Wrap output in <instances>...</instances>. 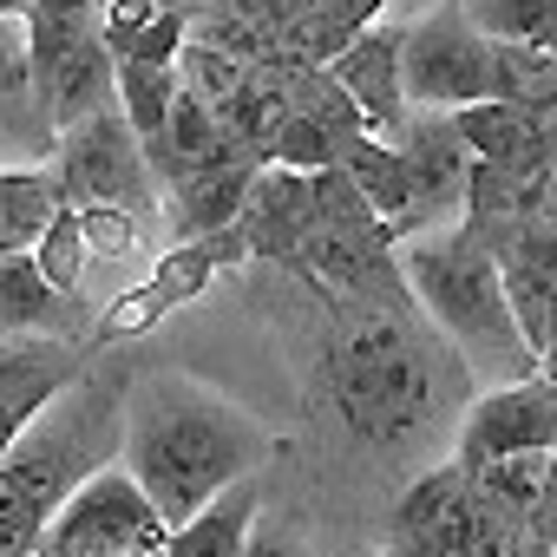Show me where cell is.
Wrapping results in <instances>:
<instances>
[{"mask_svg":"<svg viewBox=\"0 0 557 557\" xmlns=\"http://www.w3.org/2000/svg\"><path fill=\"white\" fill-rule=\"evenodd\" d=\"M164 537H171V518L151 505V492L125 466H99L40 524L34 557H112V550H151V557H164Z\"/></svg>","mask_w":557,"mask_h":557,"instance_id":"5b68a950","label":"cell"},{"mask_svg":"<svg viewBox=\"0 0 557 557\" xmlns=\"http://www.w3.org/2000/svg\"><path fill=\"white\" fill-rule=\"evenodd\" d=\"M0 335H79L86 342L79 296L47 283V269L34 262V249L0 256Z\"/></svg>","mask_w":557,"mask_h":557,"instance_id":"9a60e30c","label":"cell"},{"mask_svg":"<svg viewBox=\"0 0 557 557\" xmlns=\"http://www.w3.org/2000/svg\"><path fill=\"white\" fill-rule=\"evenodd\" d=\"M236 262H249V243H243V230H236V223H230V230H216V236H190V243L164 249V256H158V269L145 275L138 289H125L119 302H106V309L92 315L86 342H92V348H106V342H125V335L158 329L171 309L197 302V296L216 283V269H236Z\"/></svg>","mask_w":557,"mask_h":557,"instance_id":"9c48e42d","label":"cell"},{"mask_svg":"<svg viewBox=\"0 0 557 557\" xmlns=\"http://www.w3.org/2000/svg\"><path fill=\"white\" fill-rule=\"evenodd\" d=\"M99 40H106L112 60H158V66H171L177 47L190 40V14H177V8H151L145 21H112L106 14Z\"/></svg>","mask_w":557,"mask_h":557,"instance_id":"d4e9b609","label":"cell"},{"mask_svg":"<svg viewBox=\"0 0 557 557\" xmlns=\"http://www.w3.org/2000/svg\"><path fill=\"white\" fill-rule=\"evenodd\" d=\"M112 557H151V550H112Z\"/></svg>","mask_w":557,"mask_h":557,"instance_id":"d590c367","label":"cell"},{"mask_svg":"<svg viewBox=\"0 0 557 557\" xmlns=\"http://www.w3.org/2000/svg\"><path fill=\"white\" fill-rule=\"evenodd\" d=\"M34 92V66H27V21H0V99Z\"/></svg>","mask_w":557,"mask_h":557,"instance_id":"1f68e13d","label":"cell"},{"mask_svg":"<svg viewBox=\"0 0 557 557\" xmlns=\"http://www.w3.org/2000/svg\"><path fill=\"white\" fill-rule=\"evenodd\" d=\"M511 544H518V524L479 492V485H466L459 492V505L433 524V537H426V550H440V557H511Z\"/></svg>","mask_w":557,"mask_h":557,"instance_id":"ffe728a7","label":"cell"},{"mask_svg":"<svg viewBox=\"0 0 557 557\" xmlns=\"http://www.w3.org/2000/svg\"><path fill=\"white\" fill-rule=\"evenodd\" d=\"M550 459L557 453H511V459H492L472 472V485L518 524V518H537L544 498H550Z\"/></svg>","mask_w":557,"mask_h":557,"instance_id":"cb8c5ba5","label":"cell"},{"mask_svg":"<svg viewBox=\"0 0 557 557\" xmlns=\"http://www.w3.org/2000/svg\"><path fill=\"white\" fill-rule=\"evenodd\" d=\"M171 92H177V66H158V60H119V112H125L132 138L145 145V158L164 151Z\"/></svg>","mask_w":557,"mask_h":557,"instance_id":"44dd1931","label":"cell"},{"mask_svg":"<svg viewBox=\"0 0 557 557\" xmlns=\"http://www.w3.org/2000/svg\"><path fill=\"white\" fill-rule=\"evenodd\" d=\"M92 361V342L79 335H8L0 342V453H8L27 420L86 374Z\"/></svg>","mask_w":557,"mask_h":557,"instance_id":"8fae6325","label":"cell"},{"mask_svg":"<svg viewBox=\"0 0 557 557\" xmlns=\"http://www.w3.org/2000/svg\"><path fill=\"white\" fill-rule=\"evenodd\" d=\"M511 453H557V387L524 374V381H498L472 400L466 426H459V466L479 472L492 459Z\"/></svg>","mask_w":557,"mask_h":557,"instance_id":"30bf717a","label":"cell"},{"mask_svg":"<svg viewBox=\"0 0 557 557\" xmlns=\"http://www.w3.org/2000/svg\"><path fill=\"white\" fill-rule=\"evenodd\" d=\"M158 8H177V14H190V0H158Z\"/></svg>","mask_w":557,"mask_h":557,"instance_id":"e575fe53","label":"cell"},{"mask_svg":"<svg viewBox=\"0 0 557 557\" xmlns=\"http://www.w3.org/2000/svg\"><path fill=\"white\" fill-rule=\"evenodd\" d=\"M400 92L426 112H459L498 99V40H485L459 0L400 27Z\"/></svg>","mask_w":557,"mask_h":557,"instance_id":"8992f818","label":"cell"},{"mask_svg":"<svg viewBox=\"0 0 557 557\" xmlns=\"http://www.w3.org/2000/svg\"><path fill=\"white\" fill-rule=\"evenodd\" d=\"M243 557H309V550H296V544H289L283 531H249Z\"/></svg>","mask_w":557,"mask_h":557,"instance_id":"d6a6232c","label":"cell"},{"mask_svg":"<svg viewBox=\"0 0 557 557\" xmlns=\"http://www.w3.org/2000/svg\"><path fill=\"white\" fill-rule=\"evenodd\" d=\"M387 557H440V550H426V544H387Z\"/></svg>","mask_w":557,"mask_h":557,"instance_id":"836d02e7","label":"cell"},{"mask_svg":"<svg viewBox=\"0 0 557 557\" xmlns=\"http://www.w3.org/2000/svg\"><path fill=\"white\" fill-rule=\"evenodd\" d=\"M256 518H262V472L223 485L210 505H197L190 518H177L171 537H164V557H243Z\"/></svg>","mask_w":557,"mask_h":557,"instance_id":"e0dca14e","label":"cell"},{"mask_svg":"<svg viewBox=\"0 0 557 557\" xmlns=\"http://www.w3.org/2000/svg\"><path fill=\"white\" fill-rule=\"evenodd\" d=\"M125 387H132V368H106L92 355L86 374L60 387L27 420V433L0 453V557H34L40 524L60 511V498L119 459Z\"/></svg>","mask_w":557,"mask_h":557,"instance_id":"7a4b0ae2","label":"cell"},{"mask_svg":"<svg viewBox=\"0 0 557 557\" xmlns=\"http://www.w3.org/2000/svg\"><path fill=\"white\" fill-rule=\"evenodd\" d=\"M498 283H505V302H511V315L537 355L544 329H550V302H557V236L537 223L511 230V243L498 249Z\"/></svg>","mask_w":557,"mask_h":557,"instance_id":"2e32d148","label":"cell"},{"mask_svg":"<svg viewBox=\"0 0 557 557\" xmlns=\"http://www.w3.org/2000/svg\"><path fill=\"white\" fill-rule=\"evenodd\" d=\"M47 177H53V197L73 203V210H79V203H119V210H132L138 223L158 210L151 158H145V145L132 138L125 112H112V106L60 132V158L47 164Z\"/></svg>","mask_w":557,"mask_h":557,"instance_id":"52a82bcc","label":"cell"},{"mask_svg":"<svg viewBox=\"0 0 557 557\" xmlns=\"http://www.w3.org/2000/svg\"><path fill=\"white\" fill-rule=\"evenodd\" d=\"M381 8H387V0H309V14L296 27V53L315 60V66L335 60L355 34H368L381 21Z\"/></svg>","mask_w":557,"mask_h":557,"instance_id":"484cf974","label":"cell"},{"mask_svg":"<svg viewBox=\"0 0 557 557\" xmlns=\"http://www.w3.org/2000/svg\"><path fill=\"white\" fill-rule=\"evenodd\" d=\"M106 21V14H99ZM99 21L73 14H27V66H34V99L40 112L66 132L119 99V60L99 40Z\"/></svg>","mask_w":557,"mask_h":557,"instance_id":"ba28073f","label":"cell"},{"mask_svg":"<svg viewBox=\"0 0 557 557\" xmlns=\"http://www.w3.org/2000/svg\"><path fill=\"white\" fill-rule=\"evenodd\" d=\"M329 394H335L348 433L368 440V446L420 440L433 426V407H440L426 342L400 315H387V309H374L361 296H342V309H335Z\"/></svg>","mask_w":557,"mask_h":557,"instance_id":"3957f363","label":"cell"},{"mask_svg":"<svg viewBox=\"0 0 557 557\" xmlns=\"http://www.w3.org/2000/svg\"><path fill=\"white\" fill-rule=\"evenodd\" d=\"M407 171H413V216L420 210H440V203H466V184H472V151L453 125V112H426V106H407L400 132H394Z\"/></svg>","mask_w":557,"mask_h":557,"instance_id":"5bb4252c","label":"cell"},{"mask_svg":"<svg viewBox=\"0 0 557 557\" xmlns=\"http://www.w3.org/2000/svg\"><path fill=\"white\" fill-rule=\"evenodd\" d=\"M466 21L498 47L557 53V0H459Z\"/></svg>","mask_w":557,"mask_h":557,"instance_id":"603a6c76","label":"cell"},{"mask_svg":"<svg viewBox=\"0 0 557 557\" xmlns=\"http://www.w3.org/2000/svg\"><path fill=\"white\" fill-rule=\"evenodd\" d=\"M400 275H407V296L413 309H426L453 348L485 368L492 381H524L537 374V355L505 302V283H498V256L479 249L472 236H446V243H407L400 249Z\"/></svg>","mask_w":557,"mask_h":557,"instance_id":"277c9868","label":"cell"},{"mask_svg":"<svg viewBox=\"0 0 557 557\" xmlns=\"http://www.w3.org/2000/svg\"><path fill=\"white\" fill-rule=\"evenodd\" d=\"M472 485V472L453 459V466H433L407 498H400V511H394V544H426L433 537V524L459 505V492Z\"/></svg>","mask_w":557,"mask_h":557,"instance_id":"4316f807","label":"cell"},{"mask_svg":"<svg viewBox=\"0 0 557 557\" xmlns=\"http://www.w3.org/2000/svg\"><path fill=\"white\" fill-rule=\"evenodd\" d=\"M275 453V433L236 407L230 394H216L197 374H151L125 387V440L119 459L125 472L151 492V505L177 524L197 505H210L223 485L262 472Z\"/></svg>","mask_w":557,"mask_h":557,"instance_id":"6da1fadb","label":"cell"},{"mask_svg":"<svg viewBox=\"0 0 557 557\" xmlns=\"http://www.w3.org/2000/svg\"><path fill=\"white\" fill-rule=\"evenodd\" d=\"M335 164H342V171L355 177V190L387 216L394 236L413 223V171H407L400 145H387V138H374V132H355V138H342V158H335Z\"/></svg>","mask_w":557,"mask_h":557,"instance_id":"d6986e66","label":"cell"},{"mask_svg":"<svg viewBox=\"0 0 557 557\" xmlns=\"http://www.w3.org/2000/svg\"><path fill=\"white\" fill-rule=\"evenodd\" d=\"M329 79L355 99V112L368 119V132H381L394 145L400 119H407V92H400V27L374 21L368 34H355L335 60H322Z\"/></svg>","mask_w":557,"mask_h":557,"instance_id":"7c38bea8","label":"cell"},{"mask_svg":"<svg viewBox=\"0 0 557 557\" xmlns=\"http://www.w3.org/2000/svg\"><path fill=\"white\" fill-rule=\"evenodd\" d=\"M171 66H177V79H184L190 92H203L210 106H223L230 92L249 86V60H243L236 47H216V40H184Z\"/></svg>","mask_w":557,"mask_h":557,"instance_id":"f546056e","label":"cell"},{"mask_svg":"<svg viewBox=\"0 0 557 557\" xmlns=\"http://www.w3.org/2000/svg\"><path fill=\"white\" fill-rule=\"evenodd\" d=\"M249 256H275V262H296L309 230H315V184L309 171H283V164H262L249 184V203L236 216Z\"/></svg>","mask_w":557,"mask_h":557,"instance_id":"4fadbf2b","label":"cell"},{"mask_svg":"<svg viewBox=\"0 0 557 557\" xmlns=\"http://www.w3.org/2000/svg\"><path fill=\"white\" fill-rule=\"evenodd\" d=\"M79 230H86V249L92 256H132L145 249V223L119 203H79Z\"/></svg>","mask_w":557,"mask_h":557,"instance_id":"4dcf8cb0","label":"cell"},{"mask_svg":"<svg viewBox=\"0 0 557 557\" xmlns=\"http://www.w3.org/2000/svg\"><path fill=\"white\" fill-rule=\"evenodd\" d=\"M256 171H262L256 158H236V164H216V171H197V177L171 184V230H177V243L230 230L243 216V203H249Z\"/></svg>","mask_w":557,"mask_h":557,"instance_id":"ac0fdd59","label":"cell"},{"mask_svg":"<svg viewBox=\"0 0 557 557\" xmlns=\"http://www.w3.org/2000/svg\"><path fill=\"white\" fill-rule=\"evenodd\" d=\"M453 125H459L472 164H505V171H518V164L531 158V125H524L518 99H479V106H459Z\"/></svg>","mask_w":557,"mask_h":557,"instance_id":"7402d4cb","label":"cell"},{"mask_svg":"<svg viewBox=\"0 0 557 557\" xmlns=\"http://www.w3.org/2000/svg\"><path fill=\"white\" fill-rule=\"evenodd\" d=\"M34 262L47 269V283H53V289L79 296V283H86V262H92V249H86V230H79V210H73V203H60V210L47 216V230L34 236Z\"/></svg>","mask_w":557,"mask_h":557,"instance_id":"f1b7e54d","label":"cell"},{"mask_svg":"<svg viewBox=\"0 0 557 557\" xmlns=\"http://www.w3.org/2000/svg\"><path fill=\"white\" fill-rule=\"evenodd\" d=\"M335 158H342V138L315 112H302V106L283 112V125H275V138L262 151V164H283V171H329Z\"/></svg>","mask_w":557,"mask_h":557,"instance_id":"83f0119b","label":"cell"}]
</instances>
